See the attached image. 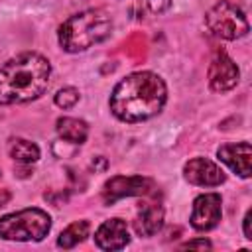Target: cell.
Returning a JSON list of instances; mask_svg holds the SVG:
<instances>
[{"label":"cell","mask_w":252,"mask_h":252,"mask_svg":"<svg viewBox=\"0 0 252 252\" xmlns=\"http://www.w3.org/2000/svg\"><path fill=\"white\" fill-rule=\"evenodd\" d=\"M55 130L59 134V138L67 144H75V146H81L87 136H89V126L85 120L81 118H73V116H63L57 120L55 124Z\"/></svg>","instance_id":"4fadbf2b"},{"label":"cell","mask_w":252,"mask_h":252,"mask_svg":"<svg viewBox=\"0 0 252 252\" xmlns=\"http://www.w3.org/2000/svg\"><path fill=\"white\" fill-rule=\"evenodd\" d=\"M79 91L75 87H65L61 91H57L55 94V104L59 108H73L77 102H79Z\"/></svg>","instance_id":"2e32d148"},{"label":"cell","mask_w":252,"mask_h":252,"mask_svg":"<svg viewBox=\"0 0 252 252\" xmlns=\"http://www.w3.org/2000/svg\"><path fill=\"white\" fill-rule=\"evenodd\" d=\"M252 211L248 209L246 211V215H244V236L248 238V240H252Z\"/></svg>","instance_id":"ac0fdd59"},{"label":"cell","mask_w":252,"mask_h":252,"mask_svg":"<svg viewBox=\"0 0 252 252\" xmlns=\"http://www.w3.org/2000/svg\"><path fill=\"white\" fill-rule=\"evenodd\" d=\"M154 189V181L142 175H114L102 187V201L106 205L116 203L124 197H138L146 195Z\"/></svg>","instance_id":"8992f818"},{"label":"cell","mask_w":252,"mask_h":252,"mask_svg":"<svg viewBox=\"0 0 252 252\" xmlns=\"http://www.w3.org/2000/svg\"><path fill=\"white\" fill-rule=\"evenodd\" d=\"M207 28L220 39H238L248 33V20L240 6L220 0L205 16Z\"/></svg>","instance_id":"5b68a950"},{"label":"cell","mask_w":252,"mask_h":252,"mask_svg":"<svg viewBox=\"0 0 252 252\" xmlns=\"http://www.w3.org/2000/svg\"><path fill=\"white\" fill-rule=\"evenodd\" d=\"M8 154L12 159H16L18 163H24V165H30V163L39 159L37 144L30 142L26 138H12L8 142Z\"/></svg>","instance_id":"5bb4252c"},{"label":"cell","mask_w":252,"mask_h":252,"mask_svg":"<svg viewBox=\"0 0 252 252\" xmlns=\"http://www.w3.org/2000/svg\"><path fill=\"white\" fill-rule=\"evenodd\" d=\"M207 77H209V87L213 91L226 93V91L234 89L238 83V67L224 51H217L209 65Z\"/></svg>","instance_id":"ba28073f"},{"label":"cell","mask_w":252,"mask_h":252,"mask_svg":"<svg viewBox=\"0 0 252 252\" xmlns=\"http://www.w3.org/2000/svg\"><path fill=\"white\" fill-rule=\"evenodd\" d=\"M94 242L100 250H122L130 242L126 222L122 219L104 220L94 232Z\"/></svg>","instance_id":"8fae6325"},{"label":"cell","mask_w":252,"mask_h":252,"mask_svg":"<svg viewBox=\"0 0 252 252\" xmlns=\"http://www.w3.org/2000/svg\"><path fill=\"white\" fill-rule=\"evenodd\" d=\"M183 175L199 187H217L224 181V171L207 158H193L183 165Z\"/></svg>","instance_id":"9c48e42d"},{"label":"cell","mask_w":252,"mask_h":252,"mask_svg":"<svg viewBox=\"0 0 252 252\" xmlns=\"http://www.w3.org/2000/svg\"><path fill=\"white\" fill-rule=\"evenodd\" d=\"M222 199L219 193H203L193 201L191 211V226L195 230H211L219 224L222 215Z\"/></svg>","instance_id":"52a82bcc"},{"label":"cell","mask_w":252,"mask_h":252,"mask_svg":"<svg viewBox=\"0 0 252 252\" xmlns=\"http://www.w3.org/2000/svg\"><path fill=\"white\" fill-rule=\"evenodd\" d=\"M51 230V219L41 209H22L0 217V238L18 242H39Z\"/></svg>","instance_id":"277c9868"},{"label":"cell","mask_w":252,"mask_h":252,"mask_svg":"<svg viewBox=\"0 0 252 252\" xmlns=\"http://www.w3.org/2000/svg\"><path fill=\"white\" fill-rule=\"evenodd\" d=\"M12 199V193L10 191H6V189H2L0 191V207H4V205H8V201Z\"/></svg>","instance_id":"d6986e66"},{"label":"cell","mask_w":252,"mask_h":252,"mask_svg":"<svg viewBox=\"0 0 252 252\" xmlns=\"http://www.w3.org/2000/svg\"><path fill=\"white\" fill-rule=\"evenodd\" d=\"M112 20L102 10H85L59 26V45L69 53L87 51L89 47L104 41L110 35Z\"/></svg>","instance_id":"3957f363"},{"label":"cell","mask_w":252,"mask_h":252,"mask_svg":"<svg viewBox=\"0 0 252 252\" xmlns=\"http://www.w3.org/2000/svg\"><path fill=\"white\" fill-rule=\"evenodd\" d=\"M213 244L209 242V240H205V238H199V240H189V242H185V244H181L179 248H201V250H209Z\"/></svg>","instance_id":"e0dca14e"},{"label":"cell","mask_w":252,"mask_h":252,"mask_svg":"<svg viewBox=\"0 0 252 252\" xmlns=\"http://www.w3.org/2000/svg\"><path fill=\"white\" fill-rule=\"evenodd\" d=\"M219 159L228 165L236 175L248 179L252 173V148L248 142H238V144H224L217 150Z\"/></svg>","instance_id":"30bf717a"},{"label":"cell","mask_w":252,"mask_h":252,"mask_svg":"<svg viewBox=\"0 0 252 252\" xmlns=\"http://www.w3.org/2000/svg\"><path fill=\"white\" fill-rule=\"evenodd\" d=\"M167 98L165 83L152 71H138L122 79L110 94V110L122 122H142L156 116Z\"/></svg>","instance_id":"6da1fadb"},{"label":"cell","mask_w":252,"mask_h":252,"mask_svg":"<svg viewBox=\"0 0 252 252\" xmlns=\"http://www.w3.org/2000/svg\"><path fill=\"white\" fill-rule=\"evenodd\" d=\"M89 230H91V226H89L87 220H75V222H71L59 234L57 246H61V248H73V246H77L79 242H83L89 236Z\"/></svg>","instance_id":"9a60e30c"},{"label":"cell","mask_w":252,"mask_h":252,"mask_svg":"<svg viewBox=\"0 0 252 252\" xmlns=\"http://www.w3.org/2000/svg\"><path fill=\"white\" fill-rule=\"evenodd\" d=\"M163 224V209L156 203H146L136 215L134 228L140 236H154Z\"/></svg>","instance_id":"7c38bea8"},{"label":"cell","mask_w":252,"mask_h":252,"mask_svg":"<svg viewBox=\"0 0 252 252\" xmlns=\"http://www.w3.org/2000/svg\"><path fill=\"white\" fill-rule=\"evenodd\" d=\"M51 65L39 53H22L0 67V104L39 98L49 87Z\"/></svg>","instance_id":"7a4b0ae2"}]
</instances>
